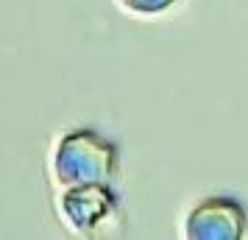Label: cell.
<instances>
[{"instance_id": "7a4b0ae2", "label": "cell", "mask_w": 248, "mask_h": 240, "mask_svg": "<svg viewBox=\"0 0 248 240\" xmlns=\"http://www.w3.org/2000/svg\"><path fill=\"white\" fill-rule=\"evenodd\" d=\"M246 232V209L234 198H206L187 218L192 240H237Z\"/></svg>"}, {"instance_id": "277c9868", "label": "cell", "mask_w": 248, "mask_h": 240, "mask_svg": "<svg viewBox=\"0 0 248 240\" xmlns=\"http://www.w3.org/2000/svg\"><path fill=\"white\" fill-rule=\"evenodd\" d=\"M125 9H131V12H140V14H159L165 12L168 6H173L176 0H120Z\"/></svg>"}, {"instance_id": "3957f363", "label": "cell", "mask_w": 248, "mask_h": 240, "mask_svg": "<svg viewBox=\"0 0 248 240\" xmlns=\"http://www.w3.org/2000/svg\"><path fill=\"white\" fill-rule=\"evenodd\" d=\"M114 207L117 201L106 184H78L67 190L64 198V212L70 215L73 226L81 232H92L101 221L109 218V212H114Z\"/></svg>"}, {"instance_id": "6da1fadb", "label": "cell", "mask_w": 248, "mask_h": 240, "mask_svg": "<svg viewBox=\"0 0 248 240\" xmlns=\"http://www.w3.org/2000/svg\"><path fill=\"white\" fill-rule=\"evenodd\" d=\"M114 165V145L92 131L70 134L56 151V176L62 184H106Z\"/></svg>"}]
</instances>
